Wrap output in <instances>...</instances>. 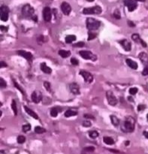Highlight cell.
<instances>
[{"instance_id": "obj_7", "label": "cell", "mask_w": 148, "mask_h": 154, "mask_svg": "<svg viewBox=\"0 0 148 154\" xmlns=\"http://www.w3.org/2000/svg\"><path fill=\"white\" fill-rule=\"evenodd\" d=\"M106 97L110 105L114 106V105H116L117 104V99L111 91H108L106 93Z\"/></svg>"}, {"instance_id": "obj_27", "label": "cell", "mask_w": 148, "mask_h": 154, "mask_svg": "<svg viewBox=\"0 0 148 154\" xmlns=\"http://www.w3.org/2000/svg\"><path fill=\"white\" fill-rule=\"evenodd\" d=\"M11 108H12V110L14 113V115L17 116V104H16V102L14 100L12 101V103H11Z\"/></svg>"}, {"instance_id": "obj_8", "label": "cell", "mask_w": 148, "mask_h": 154, "mask_svg": "<svg viewBox=\"0 0 148 154\" xmlns=\"http://www.w3.org/2000/svg\"><path fill=\"white\" fill-rule=\"evenodd\" d=\"M125 5L128 8V11H133L137 8V3L135 0H125L124 1Z\"/></svg>"}, {"instance_id": "obj_52", "label": "cell", "mask_w": 148, "mask_h": 154, "mask_svg": "<svg viewBox=\"0 0 148 154\" xmlns=\"http://www.w3.org/2000/svg\"><path fill=\"white\" fill-rule=\"evenodd\" d=\"M0 154H5V153L3 150H1L0 151Z\"/></svg>"}, {"instance_id": "obj_14", "label": "cell", "mask_w": 148, "mask_h": 154, "mask_svg": "<svg viewBox=\"0 0 148 154\" xmlns=\"http://www.w3.org/2000/svg\"><path fill=\"white\" fill-rule=\"evenodd\" d=\"M69 89H70V91L73 94H74V95L80 94V87H79V85L78 84H76V83L71 84L69 86Z\"/></svg>"}, {"instance_id": "obj_50", "label": "cell", "mask_w": 148, "mask_h": 154, "mask_svg": "<svg viewBox=\"0 0 148 154\" xmlns=\"http://www.w3.org/2000/svg\"><path fill=\"white\" fill-rule=\"evenodd\" d=\"M128 101H130V102H134V99H133L132 97H130V96H128Z\"/></svg>"}, {"instance_id": "obj_9", "label": "cell", "mask_w": 148, "mask_h": 154, "mask_svg": "<svg viewBox=\"0 0 148 154\" xmlns=\"http://www.w3.org/2000/svg\"><path fill=\"white\" fill-rule=\"evenodd\" d=\"M43 18L45 22H50L52 18V12L49 7H46L43 10Z\"/></svg>"}, {"instance_id": "obj_22", "label": "cell", "mask_w": 148, "mask_h": 154, "mask_svg": "<svg viewBox=\"0 0 148 154\" xmlns=\"http://www.w3.org/2000/svg\"><path fill=\"white\" fill-rule=\"evenodd\" d=\"M61 111V109L59 108H52L51 110H50V116L53 117H57V115H58L59 112Z\"/></svg>"}, {"instance_id": "obj_19", "label": "cell", "mask_w": 148, "mask_h": 154, "mask_svg": "<svg viewBox=\"0 0 148 154\" xmlns=\"http://www.w3.org/2000/svg\"><path fill=\"white\" fill-rule=\"evenodd\" d=\"M24 109H25V110H26V112L29 115H30V116H31L32 117H33V118L35 119H39V116H38L37 114H36L35 112L33 111L32 110H31L30 108H29L26 107V106H24Z\"/></svg>"}, {"instance_id": "obj_15", "label": "cell", "mask_w": 148, "mask_h": 154, "mask_svg": "<svg viewBox=\"0 0 148 154\" xmlns=\"http://www.w3.org/2000/svg\"><path fill=\"white\" fill-rule=\"evenodd\" d=\"M138 58L141 61L143 64L145 65H148V54L145 52H141L138 55Z\"/></svg>"}, {"instance_id": "obj_33", "label": "cell", "mask_w": 148, "mask_h": 154, "mask_svg": "<svg viewBox=\"0 0 148 154\" xmlns=\"http://www.w3.org/2000/svg\"><path fill=\"white\" fill-rule=\"evenodd\" d=\"M96 37V35L94 34V33L93 32H89L88 33V38H87V40L88 41H91L93 39H94V38Z\"/></svg>"}, {"instance_id": "obj_40", "label": "cell", "mask_w": 148, "mask_h": 154, "mask_svg": "<svg viewBox=\"0 0 148 154\" xmlns=\"http://www.w3.org/2000/svg\"><path fill=\"white\" fill-rule=\"evenodd\" d=\"M71 63L74 65H78L79 64V62L77 59H75V58H71Z\"/></svg>"}, {"instance_id": "obj_55", "label": "cell", "mask_w": 148, "mask_h": 154, "mask_svg": "<svg viewBox=\"0 0 148 154\" xmlns=\"http://www.w3.org/2000/svg\"><path fill=\"white\" fill-rule=\"evenodd\" d=\"M87 2H93L94 0H87Z\"/></svg>"}, {"instance_id": "obj_4", "label": "cell", "mask_w": 148, "mask_h": 154, "mask_svg": "<svg viewBox=\"0 0 148 154\" xmlns=\"http://www.w3.org/2000/svg\"><path fill=\"white\" fill-rule=\"evenodd\" d=\"M34 8L30 5H25L22 8V14L26 17H32L34 14Z\"/></svg>"}, {"instance_id": "obj_53", "label": "cell", "mask_w": 148, "mask_h": 154, "mask_svg": "<svg viewBox=\"0 0 148 154\" xmlns=\"http://www.w3.org/2000/svg\"><path fill=\"white\" fill-rule=\"evenodd\" d=\"M135 1H138V2H144L145 0H135Z\"/></svg>"}, {"instance_id": "obj_25", "label": "cell", "mask_w": 148, "mask_h": 154, "mask_svg": "<svg viewBox=\"0 0 148 154\" xmlns=\"http://www.w3.org/2000/svg\"><path fill=\"white\" fill-rule=\"evenodd\" d=\"M76 40V36L74 35H70L65 37V42L68 43V44H70L72 41H74Z\"/></svg>"}, {"instance_id": "obj_6", "label": "cell", "mask_w": 148, "mask_h": 154, "mask_svg": "<svg viewBox=\"0 0 148 154\" xmlns=\"http://www.w3.org/2000/svg\"><path fill=\"white\" fill-rule=\"evenodd\" d=\"M79 54L81 57H83L85 60H91L93 61L96 60V56L93 54L92 52H90L89 50H80L79 52Z\"/></svg>"}, {"instance_id": "obj_28", "label": "cell", "mask_w": 148, "mask_h": 154, "mask_svg": "<svg viewBox=\"0 0 148 154\" xmlns=\"http://www.w3.org/2000/svg\"><path fill=\"white\" fill-rule=\"evenodd\" d=\"M89 135L91 138L94 139V138H96L99 136V133L96 131H90L89 132Z\"/></svg>"}, {"instance_id": "obj_34", "label": "cell", "mask_w": 148, "mask_h": 154, "mask_svg": "<svg viewBox=\"0 0 148 154\" xmlns=\"http://www.w3.org/2000/svg\"><path fill=\"white\" fill-rule=\"evenodd\" d=\"M84 42L83 41H79L78 43H76V44H74L73 45V47H83L84 46Z\"/></svg>"}, {"instance_id": "obj_56", "label": "cell", "mask_w": 148, "mask_h": 154, "mask_svg": "<svg viewBox=\"0 0 148 154\" xmlns=\"http://www.w3.org/2000/svg\"><path fill=\"white\" fill-rule=\"evenodd\" d=\"M147 120H148V114L147 115Z\"/></svg>"}, {"instance_id": "obj_32", "label": "cell", "mask_w": 148, "mask_h": 154, "mask_svg": "<svg viewBox=\"0 0 148 154\" xmlns=\"http://www.w3.org/2000/svg\"><path fill=\"white\" fill-rule=\"evenodd\" d=\"M25 141H26V138L24 136H23V135L18 136V138H17L18 144H23V143H24Z\"/></svg>"}, {"instance_id": "obj_13", "label": "cell", "mask_w": 148, "mask_h": 154, "mask_svg": "<svg viewBox=\"0 0 148 154\" xmlns=\"http://www.w3.org/2000/svg\"><path fill=\"white\" fill-rule=\"evenodd\" d=\"M119 43L123 46V49L125 50L126 51H130L131 50V48H132V45H131V43L128 41L127 39H123L119 41Z\"/></svg>"}, {"instance_id": "obj_11", "label": "cell", "mask_w": 148, "mask_h": 154, "mask_svg": "<svg viewBox=\"0 0 148 154\" xmlns=\"http://www.w3.org/2000/svg\"><path fill=\"white\" fill-rule=\"evenodd\" d=\"M42 99V94L40 91L39 90H36V91H34V92L32 93V102L34 103H39Z\"/></svg>"}, {"instance_id": "obj_31", "label": "cell", "mask_w": 148, "mask_h": 154, "mask_svg": "<svg viewBox=\"0 0 148 154\" xmlns=\"http://www.w3.org/2000/svg\"><path fill=\"white\" fill-rule=\"evenodd\" d=\"M94 150H95L94 147H87L84 149V151L87 153H93Z\"/></svg>"}, {"instance_id": "obj_48", "label": "cell", "mask_w": 148, "mask_h": 154, "mask_svg": "<svg viewBox=\"0 0 148 154\" xmlns=\"http://www.w3.org/2000/svg\"><path fill=\"white\" fill-rule=\"evenodd\" d=\"M7 64L5 63V62H1V68H3V67H7Z\"/></svg>"}, {"instance_id": "obj_24", "label": "cell", "mask_w": 148, "mask_h": 154, "mask_svg": "<svg viewBox=\"0 0 148 154\" xmlns=\"http://www.w3.org/2000/svg\"><path fill=\"white\" fill-rule=\"evenodd\" d=\"M76 115H78V113L75 112V111H73V110H66L65 113V117H70L76 116Z\"/></svg>"}, {"instance_id": "obj_18", "label": "cell", "mask_w": 148, "mask_h": 154, "mask_svg": "<svg viewBox=\"0 0 148 154\" xmlns=\"http://www.w3.org/2000/svg\"><path fill=\"white\" fill-rule=\"evenodd\" d=\"M126 64L128 65V67H130L131 69H134V70H136L138 69V63L136 62L133 61L130 59H126Z\"/></svg>"}, {"instance_id": "obj_10", "label": "cell", "mask_w": 148, "mask_h": 154, "mask_svg": "<svg viewBox=\"0 0 148 154\" xmlns=\"http://www.w3.org/2000/svg\"><path fill=\"white\" fill-rule=\"evenodd\" d=\"M80 75H81L84 78V80L86 81L87 83H91L92 81L93 80V75L89 73L88 71H83L81 70L80 71Z\"/></svg>"}, {"instance_id": "obj_1", "label": "cell", "mask_w": 148, "mask_h": 154, "mask_svg": "<svg viewBox=\"0 0 148 154\" xmlns=\"http://www.w3.org/2000/svg\"><path fill=\"white\" fill-rule=\"evenodd\" d=\"M135 119L132 117H126L121 129L124 132H132L135 129Z\"/></svg>"}, {"instance_id": "obj_45", "label": "cell", "mask_w": 148, "mask_h": 154, "mask_svg": "<svg viewBox=\"0 0 148 154\" xmlns=\"http://www.w3.org/2000/svg\"><path fill=\"white\" fill-rule=\"evenodd\" d=\"M8 27L7 26H1V30L2 31V32H7L8 31Z\"/></svg>"}, {"instance_id": "obj_46", "label": "cell", "mask_w": 148, "mask_h": 154, "mask_svg": "<svg viewBox=\"0 0 148 154\" xmlns=\"http://www.w3.org/2000/svg\"><path fill=\"white\" fill-rule=\"evenodd\" d=\"M128 26H132V27L135 26V25L134 23H133V22H132V21H130V20L128 21Z\"/></svg>"}, {"instance_id": "obj_51", "label": "cell", "mask_w": 148, "mask_h": 154, "mask_svg": "<svg viewBox=\"0 0 148 154\" xmlns=\"http://www.w3.org/2000/svg\"><path fill=\"white\" fill-rule=\"evenodd\" d=\"M33 17V18H32V19H33V20H35V21H37V17H36V16H35V17Z\"/></svg>"}, {"instance_id": "obj_3", "label": "cell", "mask_w": 148, "mask_h": 154, "mask_svg": "<svg viewBox=\"0 0 148 154\" xmlns=\"http://www.w3.org/2000/svg\"><path fill=\"white\" fill-rule=\"evenodd\" d=\"M102 11V8L96 5L92 8H86L83 10V14H99Z\"/></svg>"}, {"instance_id": "obj_21", "label": "cell", "mask_w": 148, "mask_h": 154, "mask_svg": "<svg viewBox=\"0 0 148 154\" xmlns=\"http://www.w3.org/2000/svg\"><path fill=\"white\" fill-rule=\"evenodd\" d=\"M71 54L70 51H68V50H59V55L63 57V58H67L69 57Z\"/></svg>"}, {"instance_id": "obj_35", "label": "cell", "mask_w": 148, "mask_h": 154, "mask_svg": "<svg viewBox=\"0 0 148 154\" xmlns=\"http://www.w3.org/2000/svg\"><path fill=\"white\" fill-rule=\"evenodd\" d=\"M6 86H7L6 82L5 81V80L2 78H0V86H1V88L6 87Z\"/></svg>"}, {"instance_id": "obj_49", "label": "cell", "mask_w": 148, "mask_h": 154, "mask_svg": "<svg viewBox=\"0 0 148 154\" xmlns=\"http://www.w3.org/2000/svg\"><path fill=\"white\" fill-rule=\"evenodd\" d=\"M144 135L145 136V138H147L148 139V132L144 131Z\"/></svg>"}, {"instance_id": "obj_12", "label": "cell", "mask_w": 148, "mask_h": 154, "mask_svg": "<svg viewBox=\"0 0 148 154\" xmlns=\"http://www.w3.org/2000/svg\"><path fill=\"white\" fill-rule=\"evenodd\" d=\"M61 10L65 15H69L71 11V8L68 2H64L61 5Z\"/></svg>"}, {"instance_id": "obj_17", "label": "cell", "mask_w": 148, "mask_h": 154, "mask_svg": "<svg viewBox=\"0 0 148 154\" xmlns=\"http://www.w3.org/2000/svg\"><path fill=\"white\" fill-rule=\"evenodd\" d=\"M40 68H41V70L45 74H50L52 71L51 69L46 65L45 62H42L40 65Z\"/></svg>"}, {"instance_id": "obj_38", "label": "cell", "mask_w": 148, "mask_h": 154, "mask_svg": "<svg viewBox=\"0 0 148 154\" xmlns=\"http://www.w3.org/2000/svg\"><path fill=\"white\" fill-rule=\"evenodd\" d=\"M44 86L45 87V89L48 91V92H50V84L49 82L45 81V82L44 83Z\"/></svg>"}, {"instance_id": "obj_30", "label": "cell", "mask_w": 148, "mask_h": 154, "mask_svg": "<svg viewBox=\"0 0 148 154\" xmlns=\"http://www.w3.org/2000/svg\"><path fill=\"white\" fill-rule=\"evenodd\" d=\"M113 17H115L116 19H117V20H120V19L121 18L120 11L117 10H117H115V11L113 12Z\"/></svg>"}, {"instance_id": "obj_43", "label": "cell", "mask_w": 148, "mask_h": 154, "mask_svg": "<svg viewBox=\"0 0 148 154\" xmlns=\"http://www.w3.org/2000/svg\"><path fill=\"white\" fill-rule=\"evenodd\" d=\"M142 75H144V76H146L148 75V68L147 67H146V68H144V69L142 71Z\"/></svg>"}, {"instance_id": "obj_36", "label": "cell", "mask_w": 148, "mask_h": 154, "mask_svg": "<svg viewBox=\"0 0 148 154\" xmlns=\"http://www.w3.org/2000/svg\"><path fill=\"white\" fill-rule=\"evenodd\" d=\"M132 38L133 40H134L135 41H140L141 40V38H140V36L138 34H133L132 35Z\"/></svg>"}, {"instance_id": "obj_23", "label": "cell", "mask_w": 148, "mask_h": 154, "mask_svg": "<svg viewBox=\"0 0 148 154\" xmlns=\"http://www.w3.org/2000/svg\"><path fill=\"white\" fill-rule=\"evenodd\" d=\"M103 141L105 143L108 145H112L114 144V141L113 140V138L111 137H104L103 138Z\"/></svg>"}, {"instance_id": "obj_39", "label": "cell", "mask_w": 148, "mask_h": 154, "mask_svg": "<svg viewBox=\"0 0 148 154\" xmlns=\"http://www.w3.org/2000/svg\"><path fill=\"white\" fill-rule=\"evenodd\" d=\"M91 125H92L91 123H90V121H89V120H84L83 122V126L84 127H90Z\"/></svg>"}, {"instance_id": "obj_47", "label": "cell", "mask_w": 148, "mask_h": 154, "mask_svg": "<svg viewBox=\"0 0 148 154\" xmlns=\"http://www.w3.org/2000/svg\"><path fill=\"white\" fill-rule=\"evenodd\" d=\"M140 41H141V44L142 45V46H143V47H147V44H146V43H145L144 41L141 39V40H140Z\"/></svg>"}, {"instance_id": "obj_41", "label": "cell", "mask_w": 148, "mask_h": 154, "mask_svg": "<svg viewBox=\"0 0 148 154\" xmlns=\"http://www.w3.org/2000/svg\"><path fill=\"white\" fill-rule=\"evenodd\" d=\"M14 86H15V87H17V89H18L19 90H20V92H21V93H22V94L25 95V93H24V91H23V89H22L20 88V86L18 85V84H17V82H15V81H14Z\"/></svg>"}, {"instance_id": "obj_2", "label": "cell", "mask_w": 148, "mask_h": 154, "mask_svg": "<svg viewBox=\"0 0 148 154\" xmlns=\"http://www.w3.org/2000/svg\"><path fill=\"white\" fill-rule=\"evenodd\" d=\"M86 23H87V28L90 31L96 30L101 26V22L93 18H87Z\"/></svg>"}, {"instance_id": "obj_54", "label": "cell", "mask_w": 148, "mask_h": 154, "mask_svg": "<svg viewBox=\"0 0 148 154\" xmlns=\"http://www.w3.org/2000/svg\"><path fill=\"white\" fill-rule=\"evenodd\" d=\"M128 143H129V141H126V146L128 145Z\"/></svg>"}, {"instance_id": "obj_26", "label": "cell", "mask_w": 148, "mask_h": 154, "mask_svg": "<svg viewBox=\"0 0 148 154\" xmlns=\"http://www.w3.org/2000/svg\"><path fill=\"white\" fill-rule=\"evenodd\" d=\"M46 132V129L42 128V127H40V126H36L35 128V132L37 133V134H42V133H44Z\"/></svg>"}, {"instance_id": "obj_16", "label": "cell", "mask_w": 148, "mask_h": 154, "mask_svg": "<svg viewBox=\"0 0 148 154\" xmlns=\"http://www.w3.org/2000/svg\"><path fill=\"white\" fill-rule=\"evenodd\" d=\"M17 54L18 55H20L23 57H24L25 59H26L27 60H31L32 59V54L30 52H27V51H25V50H18L17 51Z\"/></svg>"}, {"instance_id": "obj_37", "label": "cell", "mask_w": 148, "mask_h": 154, "mask_svg": "<svg viewBox=\"0 0 148 154\" xmlns=\"http://www.w3.org/2000/svg\"><path fill=\"white\" fill-rule=\"evenodd\" d=\"M138 91V89L136 88V87H133V88H131L129 89V93L131 95H135Z\"/></svg>"}, {"instance_id": "obj_42", "label": "cell", "mask_w": 148, "mask_h": 154, "mask_svg": "<svg viewBox=\"0 0 148 154\" xmlns=\"http://www.w3.org/2000/svg\"><path fill=\"white\" fill-rule=\"evenodd\" d=\"M144 109H145V105H144V104H139V105H138V110H139V111H141V110H144Z\"/></svg>"}, {"instance_id": "obj_44", "label": "cell", "mask_w": 148, "mask_h": 154, "mask_svg": "<svg viewBox=\"0 0 148 154\" xmlns=\"http://www.w3.org/2000/svg\"><path fill=\"white\" fill-rule=\"evenodd\" d=\"M84 117L87 118V119H94V117L93 116V115H90V114H85Z\"/></svg>"}, {"instance_id": "obj_20", "label": "cell", "mask_w": 148, "mask_h": 154, "mask_svg": "<svg viewBox=\"0 0 148 154\" xmlns=\"http://www.w3.org/2000/svg\"><path fill=\"white\" fill-rule=\"evenodd\" d=\"M110 118H111V123L114 126H119V124H120V119H119L116 116H114V115H111V116H110Z\"/></svg>"}, {"instance_id": "obj_5", "label": "cell", "mask_w": 148, "mask_h": 154, "mask_svg": "<svg viewBox=\"0 0 148 154\" xmlns=\"http://www.w3.org/2000/svg\"><path fill=\"white\" fill-rule=\"evenodd\" d=\"M8 14H9V9L6 5H2L0 8V17L1 20L4 22L8 20Z\"/></svg>"}, {"instance_id": "obj_29", "label": "cell", "mask_w": 148, "mask_h": 154, "mask_svg": "<svg viewBox=\"0 0 148 154\" xmlns=\"http://www.w3.org/2000/svg\"><path fill=\"white\" fill-rule=\"evenodd\" d=\"M31 129V125L30 124H26L23 126V131L24 132H27Z\"/></svg>"}]
</instances>
